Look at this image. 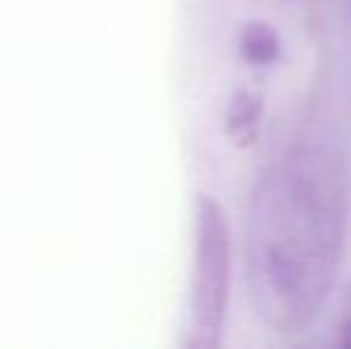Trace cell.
<instances>
[{"label": "cell", "instance_id": "6da1fadb", "mask_svg": "<svg viewBox=\"0 0 351 349\" xmlns=\"http://www.w3.org/2000/svg\"><path fill=\"white\" fill-rule=\"evenodd\" d=\"M349 168L342 136L308 120L265 165L246 213V278L258 318L301 333L325 306L344 258Z\"/></svg>", "mask_w": 351, "mask_h": 349}, {"label": "cell", "instance_id": "7a4b0ae2", "mask_svg": "<svg viewBox=\"0 0 351 349\" xmlns=\"http://www.w3.org/2000/svg\"><path fill=\"white\" fill-rule=\"evenodd\" d=\"M232 239L225 210L210 196L196 204V261L186 347L215 349L222 342L230 302Z\"/></svg>", "mask_w": 351, "mask_h": 349}, {"label": "cell", "instance_id": "3957f363", "mask_svg": "<svg viewBox=\"0 0 351 349\" xmlns=\"http://www.w3.org/2000/svg\"><path fill=\"white\" fill-rule=\"evenodd\" d=\"M261 117H263V96L254 93L249 88H241L227 103L225 127L232 141L239 146H249L258 136Z\"/></svg>", "mask_w": 351, "mask_h": 349}, {"label": "cell", "instance_id": "277c9868", "mask_svg": "<svg viewBox=\"0 0 351 349\" xmlns=\"http://www.w3.org/2000/svg\"><path fill=\"white\" fill-rule=\"evenodd\" d=\"M239 53L249 65H275L282 58V38L270 24L249 22L239 34Z\"/></svg>", "mask_w": 351, "mask_h": 349}, {"label": "cell", "instance_id": "5b68a950", "mask_svg": "<svg viewBox=\"0 0 351 349\" xmlns=\"http://www.w3.org/2000/svg\"><path fill=\"white\" fill-rule=\"evenodd\" d=\"M335 345L351 349V280H347L337 299V318H335Z\"/></svg>", "mask_w": 351, "mask_h": 349}, {"label": "cell", "instance_id": "8992f818", "mask_svg": "<svg viewBox=\"0 0 351 349\" xmlns=\"http://www.w3.org/2000/svg\"><path fill=\"white\" fill-rule=\"evenodd\" d=\"M347 5H349V12H351V0H347Z\"/></svg>", "mask_w": 351, "mask_h": 349}]
</instances>
